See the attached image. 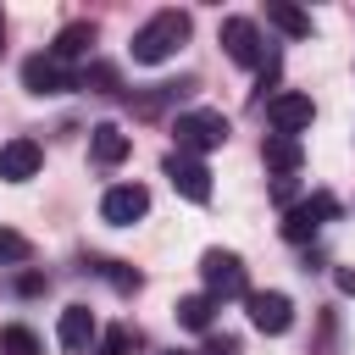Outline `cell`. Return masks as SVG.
<instances>
[{"label":"cell","instance_id":"obj_15","mask_svg":"<svg viewBox=\"0 0 355 355\" xmlns=\"http://www.w3.org/2000/svg\"><path fill=\"white\" fill-rule=\"evenodd\" d=\"M89 44H94V22H67L61 33H55V44H50V55L67 67V61H78V55H89Z\"/></svg>","mask_w":355,"mask_h":355},{"label":"cell","instance_id":"obj_21","mask_svg":"<svg viewBox=\"0 0 355 355\" xmlns=\"http://www.w3.org/2000/svg\"><path fill=\"white\" fill-rule=\"evenodd\" d=\"M100 272L111 277V288H116V294H133V288H139V272H133V266H122V261H100Z\"/></svg>","mask_w":355,"mask_h":355},{"label":"cell","instance_id":"obj_20","mask_svg":"<svg viewBox=\"0 0 355 355\" xmlns=\"http://www.w3.org/2000/svg\"><path fill=\"white\" fill-rule=\"evenodd\" d=\"M78 89H94V94H111V89H116V67H105V61H94V67H83V72H78Z\"/></svg>","mask_w":355,"mask_h":355},{"label":"cell","instance_id":"obj_19","mask_svg":"<svg viewBox=\"0 0 355 355\" xmlns=\"http://www.w3.org/2000/svg\"><path fill=\"white\" fill-rule=\"evenodd\" d=\"M33 255V244L17 233V227H0V266H22Z\"/></svg>","mask_w":355,"mask_h":355},{"label":"cell","instance_id":"obj_8","mask_svg":"<svg viewBox=\"0 0 355 355\" xmlns=\"http://www.w3.org/2000/svg\"><path fill=\"white\" fill-rule=\"evenodd\" d=\"M244 311L261 333H288L294 327V300L277 294V288H261V294H244Z\"/></svg>","mask_w":355,"mask_h":355},{"label":"cell","instance_id":"obj_25","mask_svg":"<svg viewBox=\"0 0 355 355\" xmlns=\"http://www.w3.org/2000/svg\"><path fill=\"white\" fill-rule=\"evenodd\" d=\"M338 288H344V294H355V272H349V266L338 272Z\"/></svg>","mask_w":355,"mask_h":355},{"label":"cell","instance_id":"obj_6","mask_svg":"<svg viewBox=\"0 0 355 355\" xmlns=\"http://www.w3.org/2000/svg\"><path fill=\"white\" fill-rule=\"evenodd\" d=\"M161 172L172 178V189H178L183 200H194V205H205V200H211V172H205V161H194V155H178V150H172V155L161 161Z\"/></svg>","mask_w":355,"mask_h":355},{"label":"cell","instance_id":"obj_4","mask_svg":"<svg viewBox=\"0 0 355 355\" xmlns=\"http://www.w3.org/2000/svg\"><path fill=\"white\" fill-rule=\"evenodd\" d=\"M327 216H338V200H333V194H305V200H294V205L283 211V239H288V244H305V239H316V227H322Z\"/></svg>","mask_w":355,"mask_h":355},{"label":"cell","instance_id":"obj_16","mask_svg":"<svg viewBox=\"0 0 355 355\" xmlns=\"http://www.w3.org/2000/svg\"><path fill=\"white\" fill-rule=\"evenodd\" d=\"M266 22L283 28L288 39H311V17H305L300 6H288V0H272V6H266Z\"/></svg>","mask_w":355,"mask_h":355},{"label":"cell","instance_id":"obj_9","mask_svg":"<svg viewBox=\"0 0 355 355\" xmlns=\"http://www.w3.org/2000/svg\"><path fill=\"white\" fill-rule=\"evenodd\" d=\"M222 50H227L239 67H261V61H266L261 28H255L250 17H227V22H222Z\"/></svg>","mask_w":355,"mask_h":355},{"label":"cell","instance_id":"obj_12","mask_svg":"<svg viewBox=\"0 0 355 355\" xmlns=\"http://www.w3.org/2000/svg\"><path fill=\"white\" fill-rule=\"evenodd\" d=\"M94 333H100V327H94V311H89V305H67L61 322H55V344H61L67 355H83V349L94 344Z\"/></svg>","mask_w":355,"mask_h":355},{"label":"cell","instance_id":"obj_17","mask_svg":"<svg viewBox=\"0 0 355 355\" xmlns=\"http://www.w3.org/2000/svg\"><path fill=\"white\" fill-rule=\"evenodd\" d=\"M211 316H216V300H211V294H183V300H178V322H183V327L205 333Z\"/></svg>","mask_w":355,"mask_h":355},{"label":"cell","instance_id":"obj_22","mask_svg":"<svg viewBox=\"0 0 355 355\" xmlns=\"http://www.w3.org/2000/svg\"><path fill=\"white\" fill-rule=\"evenodd\" d=\"M128 349H133V333H128V327H105L94 355H128Z\"/></svg>","mask_w":355,"mask_h":355},{"label":"cell","instance_id":"obj_26","mask_svg":"<svg viewBox=\"0 0 355 355\" xmlns=\"http://www.w3.org/2000/svg\"><path fill=\"white\" fill-rule=\"evenodd\" d=\"M0 50H6V22H0Z\"/></svg>","mask_w":355,"mask_h":355},{"label":"cell","instance_id":"obj_10","mask_svg":"<svg viewBox=\"0 0 355 355\" xmlns=\"http://www.w3.org/2000/svg\"><path fill=\"white\" fill-rule=\"evenodd\" d=\"M266 122L277 128V133H300V128H311L316 122V105H311V94H272L266 100Z\"/></svg>","mask_w":355,"mask_h":355},{"label":"cell","instance_id":"obj_1","mask_svg":"<svg viewBox=\"0 0 355 355\" xmlns=\"http://www.w3.org/2000/svg\"><path fill=\"white\" fill-rule=\"evenodd\" d=\"M183 39H189V11H155V17L133 33V61H139V67H161L166 55H178Z\"/></svg>","mask_w":355,"mask_h":355},{"label":"cell","instance_id":"obj_5","mask_svg":"<svg viewBox=\"0 0 355 355\" xmlns=\"http://www.w3.org/2000/svg\"><path fill=\"white\" fill-rule=\"evenodd\" d=\"M22 89L28 94H67V89H78V72H67L55 55H28L22 61Z\"/></svg>","mask_w":355,"mask_h":355},{"label":"cell","instance_id":"obj_24","mask_svg":"<svg viewBox=\"0 0 355 355\" xmlns=\"http://www.w3.org/2000/svg\"><path fill=\"white\" fill-rule=\"evenodd\" d=\"M17 288H22V294H39V288H44V277H39V272H22V283H17Z\"/></svg>","mask_w":355,"mask_h":355},{"label":"cell","instance_id":"obj_27","mask_svg":"<svg viewBox=\"0 0 355 355\" xmlns=\"http://www.w3.org/2000/svg\"><path fill=\"white\" fill-rule=\"evenodd\" d=\"M166 355H183V349H166Z\"/></svg>","mask_w":355,"mask_h":355},{"label":"cell","instance_id":"obj_14","mask_svg":"<svg viewBox=\"0 0 355 355\" xmlns=\"http://www.w3.org/2000/svg\"><path fill=\"white\" fill-rule=\"evenodd\" d=\"M261 155H266V166L277 172V178H294L300 172V139H288V133H266V144H261Z\"/></svg>","mask_w":355,"mask_h":355},{"label":"cell","instance_id":"obj_13","mask_svg":"<svg viewBox=\"0 0 355 355\" xmlns=\"http://www.w3.org/2000/svg\"><path fill=\"white\" fill-rule=\"evenodd\" d=\"M128 150H133V144H128V133H122L116 122H100V128L89 133V155H94L100 166H122Z\"/></svg>","mask_w":355,"mask_h":355},{"label":"cell","instance_id":"obj_11","mask_svg":"<svg viewBox=\"0 0 355 355\" xmlns=\"http://www.w3.org/2000/svg\"><path fill=\"white\" fill-rule=\"evenodd\" d=\"M39 166H44L39 139H6V144H0V178H6V183H28Z\"/></svg>","mask_w":355,"mask_h":355},{"label":"cell","instance_id":"obj_2","mask_svg":"<svg viewBox=\"0 0 355 355\" xmlns=\"http://www.w3.org/2000/svg\"><path fill=\"white\" fill-rule=\"evenodd\" d=\"M172 133H178V155H205V150L227 144V116L222 111H183L172 122Z\"/></svg>","mask_w":355,"mask_h":355},{"label":"cell","instance_id":"obj_23","mask_svg":"<svg viewBox=\"0 0 355 355\" xmlns=\"http://www.w3.org/2000/svg\"><path fill=\"white\" fill-rule=\"evenodd\" d=\"M200 355H239V338H233V333H211Z\"/></svg>","mask_w":355,"mask_h":355},{"label":"cell","instance_id":"obj_7","mask_svg":"<svg viewBox=\"0 0 355 355\" xmlns=\"http://www.w3.org/2000/svg\"><path fill=\"white\" fill-rule=\"evenodd\" d=\"M144 211H150V189H144V183H116V189H105V200H100V216H105L111 227H133Z\"/></svg>","mask_w":355,"mask_h":355},{"label":"cell","instance_id":"obj_3","mask_svg":"<svg viewBox=\"0 0 355 355\" xmlns=\"http://www.w3.org/2000/svg\"><path fill=\"white\" fill-rule=\"evenodd\" d=\"M200 277H205V294H211V300H244V294H250L244 261H239L233 250H205V255H200Z\"/></svg>","mask_w":355,"mask_h":355},{"label":"cell","instance_id":"obj_18","mask_svg":"<svg viewBox=\"0 0 355 355\" xmlns=\"http://www.w3.org/2000/svg\"><path fill=\"white\" fill-rule=\"evenodd\" d=\"M0 355H44V344H39L33 327L11 322V327H0Z\"/></svg>","mask_w":355,"mask_h":355}]
</instances>
